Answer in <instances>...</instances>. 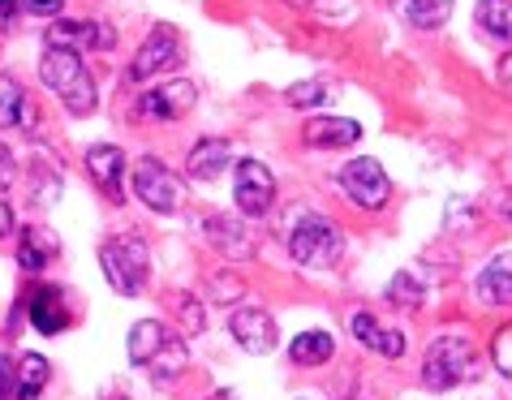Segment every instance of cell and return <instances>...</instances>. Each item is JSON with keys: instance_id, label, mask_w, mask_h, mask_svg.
<instances>
[{"instance_id": "7402d4cb", "label": "cell", "mask_w": 512, "mask_h": 400, "mask_svg": "<svg viewBox=\"0 0 512 400\" xmlns=\"http://www.w3.org/2000/svg\"><path fill=\"white\" fill-rule=\"evenodd\" d=\"M48 357H39V353H22V362H18V375H13V396L18 400H35L39 392H44V383H48Z\"/></svg>"}, {"instance_id": "484cf974", "label": "cell", "mask_w": 512, "mask_h": 400, "mask_svg": "<svg viewBox=\"0 0 512 400\" xmlns=\"http://www.w3.org/2000/svg\"><path fill=\"white\" fill-rule=\"evenodd\" d=\"M478 26L500 44H512V0H482L478 5Z\"/></svg>"}, {"instance_id": "7c38bea8", "label": "cell", "mask_w": 512, "mask_h": 400, "mask_svg": "<svg viewBox=\"0 0 512 400\" xmlns=\"http://www.w3.org/2000/svg\"><path fill=\"white\" fill-rule=\"evenodd\" d=\"M87 173L112 203L125 198V151L121 147H112V142H95V147H87Z\"/></svg>"}, {"instance_id": "9a60e30c", "label": "cell", "mask_w": 512, "mask_h": 400, "mask_svg": "<svg viewBox=\"0 0 512 400\" xmlns=\"http://www.w3.org/2000/svg\"><path fill=\"white\" fill-rule=\"evenodd\" d=\"M0 125H9V130H26V134H35V104H31V95L22 91V82H13L9 74H0Z\"/></svg>"}, {"instance_id": "e0dca14e", "label": "cell", "mask_w": 512, "mask_h": 400, "mask_svg": "<svg viewBox=\"0 0 512 400\" xmlns=\"http://www.w3.org/2000/svg\"><path fill=\"white\" fill-rule=\"evenodd\" d=\"M31 323H35V332H44V336H61L65 327H69V310H65V297L56 293V289H35L31 293Z\"/></svg>"}, {"instance_id": "cb8c5ba5", "label": "cell", "mask_w": 512, "mask_h": 400, "mask_svg": "<svg viewBox=\"0 0 512 400\" xmlns=\"http://www.w3.org/2000/svg\"><path fill=\"white\" fill-rule=\"evenodd\" d=\"M336 353V340H332V332H302L289 345V362L293 366H323L327 357Z\"/></svg>"}, {"instance_id": "8d00e7d4", "label": "cell", "mask_w": 512, "mask_h": 400, "mask_svg": "<svg viewBox=\"0 0 512 400\" xmlns=\"http://www.w3.org/2000/svg\"><path fill=\"white\" fill-rule=\"evenodd\" d=\"M508 220H512V207H508Z\"/></svg>"}, {"instance_id": "d590c367", "label": "cell", "mask_w": 512, "mask_h": 400, "mask_svg": "<svg viewBox=\"0 0 512 400\" xmlns=\"http://www.w3.org/2000/svg\"><path fill=\"white\" fill-rule=\"evenodd\" d=\"M211 400H237L233 392H216V396H211Z\"/></svg>"}, {"instance_id": "d6a6232c", "label": "cell", "mask_w": 512, "mask_h": 400, "mask_svg": "<svg viewBox=\"0 0 512 400\" xmlns=\"http://www.w3.org/2000/svg\"><path fill=\"white\" fill-rule=\"evenodd\" d=\"M9 388H13V366H9V357L0 353V400H9Z\"/></svg>"}, {"instance_id": "8fae6325", "label": "cell", "mask_w": 512, "mask_h": 400, "mask_svg": "<svg viewBox=\"0 0 512 400\" xmlns=\"http://www.w3.org/2000/svg\"><path fill=\"white\" fill-rule=\"evenodd\" d=\"M229 336L237 340L246 353H254V357H267L276 349V319L267 310H259V306H241V310H233V319H229Z\"/></svg>"}, {"instance_id": "7a4b0ae2", "label": "cell", "mask_w": 512, "mask_h": 400, "mask_svg": "<svg viewBox=\"0 0 512 400\" xmlns=\"http://www.w3.org/2000/svg\"><path fill=\"white\" fill-rule=\"evenodd\" d=\"M289 254H293V263H302L310 271H327L345 254V233L327 216H297L289 233Z\"/></svg>"}, {"instance_id": "4fadbf2b", "label": "cell", "mask_w": 512, "mask_h": 400, "mask_svg": "<svg viewBox=\"0 0 512 400\" xmlns=\"http://www.w3.org/2000/svg\"><path fill=\"white\" fill-rule=\"evenodd\" d=\"M349 332H353V340H358V345L375 349V353H383V357H401V353H405V336L396 332V327H383L375 314H366V310H358V314L349 319Z\"/></svg>"}, {"instance_id": "9c48e42d", "label": "cell", "mask_w": 512, "mask_h": 400, "mask_svg": "<svg viewBox=\"0 0 512 400\" xmlns=\"http://www.w3.org/2000/svg\"><path fill=\"white\" fill-rule=\"evenodd\" d=\"M48 48H69V52H108L117 44L108 22H95V18H65V22H52L48 35H44Z\"/></svg>"}, {"instance_id": "83f0119b", "label": "cell", "mask_w": 512, "mask_h": 400, "mask_svg": "<svg viewBox=\"0 0 512 400\" xmlns=\"http://www.w3.org/2000/svg\"><path fill=\"white\" fill-rule=\"evenodd\" d=\"M327 95H332V91H327L323 78H306V82H293V87H289V104L293 108H315V104H323Z\"/></svg>"}, {"instance_id": "1f68e13d", "label": "cell", "mask_w": 512, "mask_h": 400, "mask_svg": "<svg viewBox=\"0 0 512 400\" xmlns=\"http://www.w3.org/2000/svg\"><path fill=\"white\" fill-rule=\"evenodd\" d=\"M9 233H13V207L5 198V185H0V237H9Z\"/></svg>"}, {"instance_id": "4316f807", "label": "cell", "mask_w": 512, "mask_h": 400, "mask_svg": "<svg viewBox=\"0 0 512 400\" xmlns=\"http://www.w3.org/2000/svg\"><path fill=\"white\" fill-rule=\"evenodd\" d=\"M422 297H426V289H422V280L414 276V271H396L392 284H388V302L405 306V310H418Z\"/></svg>"}, {"instance_id": "2e32d148", "label": "cell", "mask_w": 512, "mask_h": 400, "mask_svg": "<svg viewBox=\"0 0 512 400\" xmlns=\"http://www.w3.org/2000/svg\"><path fill=\"white\" fill-rule=\"evenodd\" d=\"M306 147H353L362 138V125L353 117H315L302 130Z\"/></svg>"}, {"instance_id": "52a82bcc", "label": "cell", "mask_w": 512, "mask_h": 400, "mask_svg": "<svg viewBox=\"0 0 512 400\" xmlns=\"http://www.w3.org/2000/svg\"><path fill=\"white\" fill-rule=\"evenodd\" d=\"M181 65V39L173 26H155V31L142 39V48L134 52L130 61V82H147V78H160L168 69Z\"/></svg>"}, {"instance_id": "d4e9b609", "label": "cell", "mask_w": 512, "mask_h": 400, "mask_svg": "<svg viewBox=\"0 0 512 400\" xmlns=\"http://www.w3.org/2000/svg\"><path fill=\"white\" fill-rule=\"evenodd\" d=\"M56 259V241L44 228H22V246H18V263L22 271H44Z\"/></svg>"}, {"instance_id": "ba28073f", "label": "cell", "mask_w": 512, "mask_h": 400, "mask_svg": "<svg viewBox=\"0 0 512 400\" xmlns=\"http://www.w3.org/2000/svg\"><path fill=\"white\" fill-rule=\"evenodd\" d=\"M134 194L151 211H160V216H168V211L181 207V181L168 173L155 155H142V160H138V168H134Z\"/></svg>"}, {"instance_id": "f1b7e54d", "label": "cell", "mask_w": 512, "mask_h": 400, "mask_svg": "<svg viewBox=\"0 0 512 400\" xmlns=\"http://www.w3.org/2000/svg\"><path fill=\"white\" fill-rule=\"evenodd\" d=\"M491 357H495V370L512 379V323L495 332V340H491Z\"/></svg>"}, {"instance_id": "8992f818", "label": "cell", "mask_w": 512, "mask_h": 400, "mask_svg": "<svg viewBox=\"0 0 512 400\" xmlns=\"http://www.w3.org/2000/svg\"><path fill=\"white\" fill-rule=\"evenodd\" d=\"M340 190L349 194L353 207L379 211L392 198V181H388V173H383V164L366 155V160H349L345 168H340Z\"/></svg>"}, {"instance_id": "836d02e7", "label": "cell", "mask_w": 512, "mask_h": 400, "mask_svg": "<svg viewBox=\"0 0 512 400\" xmlns=\"http://www.w3.org/2000/svg\"><path fill=\"white\" fill-rule=\"evenodd\" d=\"M9 177H13V160H9V147L0 142V185H5Z\"/></svg>"}, {"instance_id": "603a6c76", "label": "cell", "mask_w": 512, "mask_h": 400, "mask_svg": "<svg viewBox=\"0 0 512 400\" xmlns=\"http://www.w3.org/2000/svg\"><path fill=\"white\" fill-rule=\"evenodd\" d=\"M164 336H168V327H164L160 319L134 323V332H130V362H134V366H151V357L160 353Z\"/></svg>"}, {"instance_id": "3957f363", "label": "cell", "mask_w": 512, "mask_h": 400, "mask_svg": "<svg viewBox=\"0 0 512 400\" xmlns=\"http://www.w3.org/2000/svg\"><path fill=\"white\" fill-rule=\"evenodd\" d=\"M478 375V353L469 345V336H439L422 357V383L435 392H448L457 383Z\"/></svg>"}, {"instance_id": "6da1fadb", "label": "cell", "mask_w": 512, "mask_h": 400, "mask_svg": "<svg viewBox=\"0 0 512 400\" xmlns=\"http://www.w3.org/2000/svg\"><path fill=\"white\" fill-rule=\"evenodd\" d=\"M39 78H44V87L56 91V99L74 112V117H91L99 95H95V78L87 74V65H82L78 52L69 48H48L44 61H39Z\"/></svg>"}, {"instance_id": "5b68a950", "label": "cell", "mask_w": 512, "mask_h": 400, "mask_svg": "<svg viewBox=\"0 0 512 400\" xmlns=\"http://www.w3.org/2000/svg\"><path fill=\"white\" fill-rule=\"evenodd\" d=\"M233 203L241 216H267L276 203V177L263 160H237L233 168Z\"/></svg>"}, {"instance_id": "4dcf8cb0", "label": "cell", "mask_w": 512, "mask_h": 400, "mask_svg": "<svg viewBox=\"0 0 512 400\" xmlns=\"http://www.w3.org/2000/svg\"><path fill=\"white\" fill-rule=\"evenodd\" d=\"M18 5H22L26 13H39V18H56L65 0H18Z\"/></svg>"}, {"instance_id": "ac0fdd59", "label": "cell", "mask_w": 512, "mask_h": 400, "mask_svg": "<svg viewBox=\"0 0 512 400\" xmlns=\"http://www.w3.org/2000/svg\"><path fill=\"white\" fill-rule=\"evenodd\" d=\"M401 22H409L414 31H439L452 18V5L457 0H392Z\"/></svg>"}, {"instance_id": "277c9868", "label": "cell", "mask_w": 512, "mask_h": 400, "mask_svg": "<svg viewBox=\"0 0 512 400\" xmlns=\"http://www.w3.org/2000/svg\"><path fill=\"white\" fill-rule=\"evenodd\" d=\"M99 263H104V276L121 297H138L151 271V250L142 237H112L99 250Z\"/></svg>"}, {"instance_id": "e575fe53", "label": "cell", "mask_w": 512, "mask_h": 400, "mask_svg": "<svg viewBox=\"0 0 512 400\" xmlns=\"http://www.w3.org/2000/svg\"><path fill=\"white\" fill-rule=\"evenodd\" d=\"M22 5H18V0H0V26H9L13 22V13H18Z\"/></svg>"}, {"instance_id": "5bb4252c", "label": "cell", "mask_w": 512, "mask_h": 400, "mask_svg": "<svg viewBox=\"0 0 512 400\" xmlns=\"http://www.w3.org/2000/svg\"><path fill=\"white\" fill-rule=\"evenodd\" d=\"M474 293L482 306H512V254H495V259L478 271Z\"/></svg>"}, {"instance_id": "f546056e", "label": "cell", "mask_w": 512, "mask_h": 400, "mask_svg": "<svg viewBox=\"0 0 512 400\" xmlns=\"http://www.w3.org/2000/svg\"><path fill=\"white\" fill-rule=\"evenodd\" d=\"M181 323H186L190 327V332L198 336V332H203V306H198V302H190V297H181Z\"/></svg>"}, {"instance_id": "d6986e66", "label": "cell", "mask_w": 512, "mask_h": 400, "mask_svg": "<svg viewBox=\"0 0 512 400\" xmlns=\"http://www.w3.org/2000/svg\"><path fill=\"white\" fill-rule=\"evenodd\" d=\"M186 168H190L194 181H216L224 168H229V142H224V138H203V142H194Z\"/></svg>"}, {"instance_id": "ffe728a7", "label": "cell", "mask_w": 512, "mask_h": 400, "mask_svg": "<svg viewBox=\"0 0 512 400\" xmlns=\"http://www.w3.org/2000/svg\"><path fill=\"white\" fill-rule=\"evenodd\" d=\"M207 241L216 246L220 254H229V259H250L254 246L246 237V228H241V220H229V216H211L207 220Z\"/></svg>"}, {"instance_id": "44dd1931", "label": "cell", "mask_w": 512, "mask_h": 400, "mask_svg": "<svg viewBox=\"0 0 512 400\" xmlns=\"http://www.w3.org/2000/svg\"><path fill=\"white\" fill-rule=\"evenodd\" d=\"M186 366H190V353H186V340H181L177 332H168L164 336V345H160V353L151 357V379L155 383H177L181 375H186Z\"/></svg>"}, {"instance_id": "30bf717a", "label": "cell", "mask_w": 512, "mask_h": 400, "mask_svg": "<svg viewBox=\"0 0 512 400\" xmlns=\"http://www.w3.org/2000/svg\"><path fill=\"white\" fill-rule=\"evenodd\" d=\"M194 104H198L194 82H160V87L142 91L138 117H151V121H181Z\"/></svg>"}]
</instances>
